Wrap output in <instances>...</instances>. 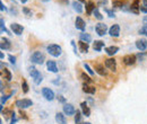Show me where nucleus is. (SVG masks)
<instances>
[{
  "mask_svg": "<svg viewBox=\"0 0 147 124\" xmlns=\"http://www.w3.org/2000/svg\"><path fill=\"white\" fill-rule=\"evenodd\" d=\"M28 70H30V74H31L32 79L34 80V82L36 85H40L41 81H42V74L40 73V71L37 70V69H35L34 67H30Z\"/></svg>",
  "mask_w": 147,
  "mask_h": 124,
  "instance_id": "1",
  "label": "nucleus"
},
{
  "mask_svg": "<svg viewBox=\"0 0 147 124\" xmlns=\"http://www.w3.org/2000/svg\"><path fill=\"white\" fill-rule=\"evenodd\" d=\"M47 51L49 52V54H51L52 56L58 58L61 55V48L58 44H50L47 46Z\"/></svg>",
  "mask_w": 147,
  "mask_h": 124,
  "instance_id": "2",
  "label": "nucleus"
},
{
  "mask_svg": "<svg viewBox=\"0 0 147 124\" xmlns=\"http://www.w3.org/2000/svg\"><path fill=\"white\" fill-rule=\"evenodd\" d=\"M31 61L33 63H36V64H42L45 61V56H44V54L41 53V52H34L31 55Z\"/></svg>",
  "mask_w": 147,
  "mask_h": 124,
  "instance_id": "3",
  "label": "nucleus"
},
{
  "mask_svg": "<svg viewBox=\"0 0 147 124\" xmlns=\"http://www.w3.org/2000/svg\"><path fill=\"white\" fill-rule=\"evenodd\" d=\"M95 32L97 33V35L104 36L108 32V26L105 24H103V23H98L95 26Z\"/></svg>",
  "mask_w": 147,
  "mask_h": 124,
  "instance_id": "4",
  "label": "nucleus"
},
{
  "mask_svg": "<svg viewBox=\"0 0 147 124\" xmlns=\"http://www.w3.org/2000/svg\"><path fill=\"white\" fill-rule=\"evenodd\" d=\"M33 105V102L31 101V99H28V98H24V99H18L17 102H16V106H18L20 109L23 108H27V107L32 106Z\"/></svg>",
  "mask_w": 147,
  "mask_h": 124,
  "instance_id": "5",
  "label": "nucleus"
},
{
  "mask_svg": "<svg viewBox=\"0 0 147 124\" xmlns=\"http://www.w3.org/2000/svg\"><path fill=\"white\" fill-rule=\"evenodd\" d=\"M42 95L47 101H53V98H55V92L48 87L42 88Z\"/></svg>",
  "mask_w": 147,
  "mask_h": 124,
  "instance_id": "6",
  "label": "nucleus"
},
{
  "mask_svg": "<svg viewBox=\"0 0 147 124\" xmlns=\"http://www.w3.org/2000/svg\"><path fill=\"white\" fill-rule=\"evenodd\" d=\"M109 34H110L112 37H118L120 35V26L118 24H114L112 25L109 29Z\"/></svg>",
  "mask_w": 147,
  "mask_h": 124,
  "instance_id": "7",
  "label": "nucleus"
},
{
  "mask_svg": "<svg viewBox=\"0 0 147 124\" xmlns=\"http://www.w3.org/2000/svg\"><path fill=\"white\" fill-rule=\"evenodd\" d=\"M63 113L68 116H71L74 114H76V111H75V107L71 104H65L63 105Z\"/></svg>",
  "mask_w": 147,
  "mask_h": 124,
  "instance_id": "8",
  "label": "nucleus"
},
{
  "mask_svg": "<svg viewBox=\"0 0 147 124\" xmlns=\"http://www.w3.org/2000/svg\"><path fill=\"white\" fill-rule=\"evenodd\" d=\"M135 62H136V55L129 54V55L123 56V63L126 66H132V64H135Z\"/></svg>",
  "mask_w": 147,
  "mask_h": 124,
  "instance_id": "9",
  "label": "nucleus"
},
{
  "mask_svg": "<svg viewBox=\"0 0 147 124\" xmlns=\"http://www.w3.org/2000/svg\"><path fill=\"white\" fill-rule=\"evenodd\" d=\"M11 31L14 32V34L16 35H22L23 31H24V27L22 25H19L17 23H13L11 24Z\"/></svg>",
  "mask_w": 147,
  "mask_h": 124,
  "instance_id": "10",
  "label": "nucleus"
},
{
  "mask_svg": "<svg viewBox=\"0 0 147 124\" xmlns=\"http://www.w3.org/2000/svg\"><path fill=\"white\" fill-rule=\"evenodd\" d=\"M105 67L114 72V71L117 70V62H115V60L114 59H107L105 60Z\"/></svg>",
  "mask_w": 147,
  "mask_h": 124,
  "instance_id": "11",
  "label": "nucleus"
},
{
  "mask_svg": "<svg viewBox=\"0 0 147 124\" xmlns=\"http://www.w3.org/2000/svg\"><path fill=\"white\" fill-rule=\"evenodd\" d=\"M75 26H76L77 29L84 32V29H85V21H84V19L80 17H77L76 20H75Z\"/></svg>",
  "mask_w": 147,
  "mask_h": 124,
  "instance_id": "12",
  "label": "nucleus"
},
{
  "mask_svg": "<svg viewBox=\"0 0 147 124\" xmlns=\"http://www.w3.org/2000/svg\"><path fill=\"white\" fill-rule=\"evenodd\" d=\"M136 46H137V49L138 50H140V51H145L147 49V41L145 38H140V40H138L137 42H136Z\"/></svg>",
  "mask_w": 147,
  "mask_h": 124,
  "instance_id": "13",
  "label": "nucleus"
},
{
  "mask_svg": "<svg viewBox=\"0 0 147 124\" xmlns=\"http://www.w3.org/2000/svg\"><path fill=\"white\" fill-rule=\"evenodd\" d=\"M10 46H11L10 41H9L8 38H6V37H2V38H1V44H0L1 50H9Z\"/></svg>",
  "mask_w": 147,
  "mask_h": 124,
  "instance_id": "14",
  "label": "nucleus"
},
{
  "mask_svg": "<svg viewBox=\"0 0 147 124\" xmlns=\"http://www.w3.org/2000/svg\"><path fill=\"white\" fill-rule=\"evenodd\" d=\"M47 68H48V70L51 71V72H58V67H57V63H55V61H52V60H50V61H48L47 62Z\"/></svg>",
  "mask_w": 147,
  "mask_h": 124,
  "instance_id": "15",
  "label": "nucleus"
},
{
  "mask_svg": "<svg viewBox=\"0 0 147 124\" xmlns=\"http://www.w3.org/2000/svg\"><path fill=\"white\" fill-rule=\"evenodd\" d=\"M55 121H57V123H59V124H67L66 116H65L62 113H57V114H55Z\"/></svg>",
  "mask_w": 147,
  "mask_h": 124,
  "instance_id": "16",
  "label": "nucleus"
},
{
  "mask_svg": "<svg viewBox=\"0 0 147 124\" xmlns=\"http://www.w3.org/2000/svg\"><path fill=\"white\" fill-rule=\"evenodd\" d=\"M78 46H79V51L83 52V53H87L88 52V43H85L83 41H79L78 42Z\"/></svg>",
  "mask_w": 147,
  "mask_h": 124,
  "instance_id": "17",
  "label": "nucleus"
},
{
  "mask_svg": "<svg viewBox=\"0 0 147 124\" xmlns=\"http://www.w3.org/2000/svg\"><path fill=\"white\" fill-rule=\"evenodd\" d=\"M80 107H82L83 114H84L85 116H90V115H91V109H90V107H88L86 102H83V103L80 104Z\"/></svg>",
  "mask_w": 147,
  "mask_h": 124,
  "instance_id": "18",
  "label": "nucleus"
},
{
  "mask_svg": "<svg viewBox=\"0 0 147 124\" xmlns=\"http://www.w3.org/2000/svg\"><path fill=\"white\" fill-rule=\"evenodd\" d=\"M130 11L134 13V14H139V11H140V6H139L138 0H136V1L131 5V7H130Z\"/></svg>",
  "mask_w": 147,
  "mask_h": 124,
  "instance_id": "19",
  "label": "nucleus"
},
{
  "mask_svg": "<svg viewBox=\"0 0 147 124\" xmlns=\"http://www.w3.org/2000/svg\"><path fill=\"white\" fill-rule=\"evenodd\" d=\"M103 46H104V42H103V41H95L94 44H93L94 51H98V52L103 49Z\"/></svg>",
  "mask_w": 147,
  "mask_h": 124,
  "instance_id": "20",
  "label": "nucleus"
},
{
  "mask_svg": "<svg viewBox=\"0 0 147 124\" xmlns=\"http://www.w3.org/2000/svg\"><path fill=\"white\" fill-rule=\"evenodd\" d=\"M94 10H95V5H94V2H93V1L86 2V13H87L88 15H91L92 13H94Z\"/></svg>",
  "mask_w": 147,
  "mask_h": 124,
  "instance_id": "21",
  "label": "nucleus"
},
{
  "mask_svg": "<svg viewBox=\"0 0 147 124\" xmlns=\"http://www.w3.org/2000/svg\"><path fill=\"white\" fill-rule=\"evenodd\" d=\"M119 51V48L118 46H109V48H105V52L108 55H114V54L117 53Z\"/></svg>",
  "mask_w": 147,
  "mask_h": 124,
  "instance_id": "22",
  "label": "nucleus"
},
{
  "mask_svg": "<svg viewBox=\"0 0 147 124\" xmlns=\"http://www.w3.org/2000/svg\"><path fill=\"white\" fill-rule=\"evenodd\" d=\"M83 91H84V92H87V94H95L96 89H95V87L88 86L87 84H84V85H83Z\"/></svg>",
  "mask_w": 147,
  "mask_h": 124,
  "instance_id": "23",
  "label": "nucleus"
},
{
  "mask_svg": "<svg viewBox=\"0 0 147 124\" xmlns=\"http://www.w3.org/2000/svg\"><path fill=\"white\" fill-rule=\"evenodd\" d=\"M73 7H74V10L77 11L78 14H80V13L83 11V6H82V3H80L79 1H77V0L73 2Z\"/></svg>",
  "mask_w": 147,
  "mask_h": 124,
  "instance_id": "24",
  "label": "nucleus"
},
{
  "mask_svg": "<svg viewBox=\"0 0 147 124\" xmlns=\"http://www.w3.org/2000/svg\"><path fill=\"white\" fill-rule=\"evenodd\" d=\"M95 71H96L100 76H105V74H107V71L104 70V66H102V64H96V66H95Z\"/></svg>",
  "mask_w": 147,
  "mask_h": 124,
  "instance_id": "25",
  "label": "nucleus"
},
{
  "mask_svg": "<svg viewBox=\"0 0 147 124\" xmlns=\"http://www.w3.org/2000/svg\"><path fill=\"white\" fill-rule=\"evenodd\" d=\"M79 37H80V41H83V42H85V43H90V42L92 41L91 35H90V34H87V33H84V32L79 35Z\"/></svg>",
  "mask_w": 147,
  "mask_h": 124,
  "instance_id": "26",
  "label": "nucleus"
},
{
  "mask_svg": "<svg viewBox=\"0 0 147 124\" xmlns=\"http://www.w3.org/2000/svg\"><path fill=\"white\" fill-rule=\"evenodd\" d=\"M1 73H2V77L6 79V80H8V81H10L11 80V73H10V71L8 70V69H2L1 71Z\"/></svg>",
  "mask_w": 147,
  "mask_h": 124,
  "instance_id": "27",
  "label": "nucleus"
},
{
  "mask_svg": "<svg viewBox=\"0 0 147 124\" xmlns=\"http://www.w3.org/2000/svg\"><path fill=\"white\" fill-rule=\"evenodd\" d=\"M75 123L76 124H85L83 121H82V113H80L79 111H77L76 114H75Z\"/></svg>",
  "mask_w": 147,
  "mask_h": 124,
  "instance_id": "28",
  "label": "nucleus"
},
{
  "mask_svg": "<svg viewBox=\"0 0 147 124\" xmlns=\"http://www.w3.org/2000/svg\"><path fill=\"white\" fill-rule=\"evenodd\" d=\"M1 113H2V115H3L6 119H8L9 116H11V115H13V113H14V112H13V111H10V109H5V111H2Z\"/></svg>",
  "mask_w": 147,
  "mask_h": 124,
  "instance_id": "29",
  "label": "nucleus"
},
{
  "mask_svg": "<svg viewBox=\"0 0 147 124\" xmlns=\"http://www.w3.org/2000/svg\"><path fill=\"white\" fill-rule=\"evenodd\" d=\"M93 14H94V16H95L96 19H98V20H102V19H103V16L101 15V13L98 11V9H97V8H95V10H94V13H93Z\"/></svg>",
  "mask_w": 147,
  "mask_h": 124,
  "instance_id": "30",
  "label": "nucleus"
},
{
  "mask_svg": "<svg viewBox=\"0 0 147 124\" xmlns=\"http://www.w3.org/2000/svg\"><path fill=\"white\" fill-rule=\"evenodd\" d=\"M80 78H82L84 81H86V84H87V82H92V79H91L86 73H82V74H80Z\"/></svg>",
  "mask_w": 147,
  "mask_h": 124,
  "instance_id": "31",
  "label": "nucleus"
},
{
  "mask_svg": "<svg viewBox=\"0 0 147 124\" xmlns=\"http://www.w3.org/2000/svg\"><path fill=\"white\" fill-rule=\"evenodd\" d=\"M22 88H23V91H24L25 94L28 92V85H27L26 80H23V82H22Z\"/></svg>",
  "mask_w": 147,
  "mask_h": 124,
  "instance_id": "32",
  "label": "nucleus"
},
{
  "mask_svg": "<svg viewBox=\"0 0 147 124\" xmlns=\"http://www.w3.org/2000/svg\"><path fill=\"white\" fill-rule=\"evenodd\" d=\"M23 13H24L26 16H28V17H31V16L33 15V14H32V11H31L27 7H23Z\"/></svg>",
  "mask_w": 147,
  "mask_h": 124,
  "instance_id": "33",
  "label": "nucleus"
},
{
  "mask_svg": "<svg viewBox=\"0 0 147 124\" xmlns=\"http://www.w3.org/2000/svg\"><path fill=\"white\" fill-rule=\"evenodd\" d=\"M139 34L147 36V26H143V27L139 29Z\"/></svg>",
  "mask_w": 147,
  "mask_h": 124,
  "instance_id": "34",
  "label": "nucleus"
},
{
  "mask_svg": "<svg viewBox=\"0 0 147 124\" xmlns=\"http://www.w3.org/2000/svg\"><path fill=\"white\" fill-rule=\"evenodd\" d=\"M123 6V2L122 1H113V7H117V8H120Z\"/></svg>",
  "mask_w": 147,
  "mask_h": 124,
  "instance_id": "35",
  "label": "nucleus"
},
{
  "mask_svg": "<svg viewBox=\"0 0 147 124\" xmlns=\"http://www.w3.org/2000/svg\"><path fill=\"white\" fill-rule=\"evenodd\" d=\"M104 10H105V13H107V14H108V15H109V16H110L111 18H114V17H115V14L113 13V10H110V9H107V8H105Z\"/></svg>",
  "mask_w": 147,
  "mask_h": 124,
  "instance_id": "36",
  "label": "nucleus"
},
{
  "mask_svg": "<svg viewBox=\"0 0 147 124\" xmlns=\"http://www.w3.org/2000/svg\"><path fill=\"white\" fill-rule=\"evenodd\" d=\"M84 68H85V69L87 70V72H88V73H90L91 76H93V74H94V71H93L92 69L90 68V66H88V64H86V63H84Z\"/></svg>",
  "mask_w": 147,
  "mask_h": 124,
  "instance_id": "37",
  "label": "nucleus"
},
{
  "mask_svg": "<svg viewBox=\"0 0 147 124\" xmlns=\"http://www.w3.org/2000/svg\"><path fill=\"white\" fill-rule=\"evenodd\" d=\"M0 23H1V32H2V33H3V32H6V33H7L8 31H7V29H6V27H5V21H3V19H2V18L0 19Z\"/></svg>",
  "mask_w": 147,
  "mask_h": 124,
  "instance_id": "38",
  "label": "nucleus"
},
{
  "mask_svg": "<svg viewBox=\"0 0 147 124\" xmlns=\"http://www.w3.org/2000/svg\"><path fill=\"white\" fill-rule=\"evenodd\" d=\"M8 59H9V61H10V63H11V64H15V63H16V58H15V56L9 55V56H8Z\"/></svg>",
  "mask_w": 147,
  "mask_h": 124,
  "instance_id": "39",
  "label": "nucleus"
},
{
  "mask_svg": "<svg viewBox=\"0 0 147 124\" xmlns=\"http://www.w3.org/2000/svg\"><path fill=\"white\" fill-rule=\"evenodd\" d=\"M58 101H59L60 103H62V104H65V103H66V98H65L62 95H59V96H58Z\"/></svg>",
  "mask_w": 147,
  "mask_h": 124,
  "instance_id": "40",
  "label": "nucleus"
},
{
  "mask_svg": "<svg viewBox=\"0 0 147 124\" xmlns=\"http://www.w3.org/2000/svg\"><path fill=\"white\" fill-rule=\"evenodd\" d=\"M16 121H17V119H16V115H15V112H14L13 115H11V122H10V124H15Z\"/></svg>",
  "mask_w": 147,
  "mask_h": 124,
  "instance_id": "41",
  "label": "nucleus"
},
{
  "mask_svg": "<svg viewBox=\"0 0 147 124\" xmlns=\"http://www.w3.org/2000/svg\"><path fill=\"white\" fill-rule=\"evenodd\" d=\"M108 3V0H100L98 1V6H102V5H107Z\"/></svg>",
  "mask_w": 147,
  "mask_h": 124,
  "instance_id": "42",
  "label": "nucleus"
},
{
  "mask_svg": "<svg viewBox=\"0 0 147 124\" xmlns=\"http://www.w3.org/2000/svg\"><path fill=\"white\" fill-rule=\"evenodd\" d=\"M140 11H142V13H145V14H147V7H145V6H142V7H140Z\"/></svg>",
  "mask_w": 147,
  "mask_h": 124,
  "instance_id": "43",
  "label": "nucleus"
},
{
  "mask_svg": "<svg viewBox=\"0 0 147 124\" xmlns=\"http://www.w3.org/2000/svg\"><path fill=\"white\" fill-rule=\"evenodd\" d=\"M0 7H1V8H0V9H1V11H3V10L6 11V10H7V8L3 6V3H2V2H0Z\"/></svg>",
  "mask_w": 147,
  "mask_h": 124,
  "instance_id": "44",
  "label": "nucleus"
},
{
  "mask_svg": "<svg viewBox=\"0 0 147 124\" xmlns=\"http://www.w3.org/2000/svg\"><path fill=\"white\" fill-rule=\"evenodd\" d=\"M143 24H144V26H147V16L143 18Z\"/></svg>",
  "mask_w": 147,
  "mask_h": 124,
  "instance_id": "45",
  "label": "nucleus"
},
{
  "mask_svg": "<svg viewBox=\"0 0 147 124\" xmlns=\"http://www.w3.org/2000/svg\"><path fill=\"white\" fill-rule=\"evenodd\" d=\"M20 115H22V117H24V119H27V117H26V114H25L23 111H20Z\"/></svg>",
  "mask_w": 147,
  "mask_h": 124,
  "instance_id": "46",
  "label": "nucleus"
},
{
  "mask_svg": "<svg viewBox=\"0 0 147 124\" xmlns=\"http://www.w3.org/2000/svg\"><path fill=\"white\" fill-rule=\"evenodd\" d=\"M143 3H144L145 7H147V0H143Z\"/></svg>",
  "mask_w": 147,
  "mask_h": 124,
  "instance_id": "47",
  "label": "nucleus"
},
{
  "mask_svg": "<svg viewBox=\"0 0 147 124\" xmlns=\"http://www.w3.org/2000/svg\"><path fill=\"white\" fill-rule=\"evenodd\" d=\"M19 1H20V2H22V3H25V2H26V1H27V0H19Z\"/></svg>",
  "mask_w": 147,
  "mask_h": 124,
  "instance_id": "48",
  "label": "nucleus"
},
{
  "mask_svg": "<svg viewBox=\"0 0 147 124\" xmlns=\"http://www.w3.org/2000/svg\"><path fill=\"white\" fill-rule=\"evenodd\" d=\"M79 2H85V0H78Z\"/></svg>",
  "mask_w": 147,
  "mask_h": 124,
  "instance_id": "49",
  "label": "nucleus"
},
{
  "mask_svg": "<svg viewBox=\"0 0 147 124\" xmlns=\"http://www.w3.org/2000/svg\"><path fill=\"white\" fill-rule=\"evenodd\" d=\"M85 124H91V123H90V122H87V123H85Z\"/></svg>",
  "mask_w": 147,
  "mask_h": 124,
  "instance_id": "50",
  "label": "nucleus"
},
{
  "mask_svg": "<svg viewBox=\"0 0 147 124\" xmlns=\"http://www.w3.org/2000/svg\"><path fill=\"white\" fill-rule=\"evenodd\" d=\"M43 1H48V0H43Z\"/></svg>",
  "mask_w": 147,
  "mask_h": 124,
  "instance_id": "51",
  "label": "nucleus"
}]
</instances>
